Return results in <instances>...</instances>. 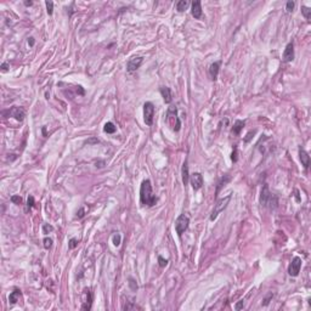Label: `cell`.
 <instances>
[{
  "label": "cell",
  "instance_id": "obj_6",
  "mask_svg": "<svg viewBox=\"0 0 311 311\" xmlns=\"http://www.w3.org/2000/svg\"><path fill=\"white\" fill-rule=\"evenodd\" d=\"M154 118V105L152 102H145L143 105V120L146 125H152Z\"/></svg>",
  "mask_w": 311,
  "mask_h": 311
},
{
  "label": "cell",
  "instance_id": "obj_7",
  "mask_svg": "<svg viewBox=\"0 0 311 311\" xmlns=\"http://www.w3.org/2000/svg\"><path fill=\"white\" fill-rule=\"evenodd\" d=\"M301 258L300 257H294L293 258V260H292V263L289 264V266H288V273L290 275V276H293V277H296L298 275H299V272H300V267H301Z\"/></svg>",
  "mask_w": 311,
  "mask_h": 311
},
{
  "label": "cell",
  "instance_id": "obj_34",
  "mask_svg": "<svg viewBox=\"0 0 311 311\" xmlns=\"http://www.w3.org/2000/svg\"><path fill=\"white\" fill-rule=\"evenodd\" d=\"M136 309H140L137 305H135V304H128V305H124L123 306V310H136Z\"/></svg>",
  "mask_w": 311,
  "mask_h": 311
},
{
  "label": "cell",
  "instance_id": "obj_36",
  "mask_svg": "<svg viewBox=\"0 0 311 311\" xmlns=\"http://www.w3.org/2000/svg\"><path fill=\"white\" fill-rule=\"evenodd\" d=\"M231 159H232V162H237V148H235V151L232 152V154H231Z\"/></svg>",
  "mask_w": 311,
  "mask_h": 311
},
{
  "label": "cell",
  "instance_id": "obj_31",
  "mask_svg": "<svg viewBox=\"0 0 311 311\" xmlns=\"http://www.w3.org/2000/svg\"><path fill=\"white\" fill-rule=\"evenodd\" d=\"M158 264H159V266H161V267H165V266L168 265V260L159 255V257H158Z\"/></svg>",
  "mask_w": 311,
  "mask_h": 311
},
{
  "label": "cell",
  "instance_id": "obj_20",
  "mask_svg": "<svg viewBox=\"0 0 311 311\" xmlns=\"http://www.w3.org/2000/svg\"><path fill=\"white\" fill-rule=\"evenodd\" d=\"M116 130H117V126L112 122H107L105 124V126H103V131L107 133V134H114Z\"/></svg>",
  "mask_w": 311,
  "mask_h": 311
},
{
  "label": "cell",
  "instance_id": "obj_25",
  "mask_svg": "<svg viewBox=\"0 0 311 311\" xmlns=\"http://www.w3.org/2000/svg\"><path fill=\"white\" fill-rule=\"evenodd\" d=\"M120 240H122V236H120V233H116V235L112 237V241H113V244L116 246V247H118L119 244H120Z\"/></svg>",
  "mask_w": 311,
  "mask_h": 311
},
{
  "label": "cell",
  "instance_id": "obj_1",
  "mask_svg": "<svg viewBox=\"0 0 311 311\" xmlns=\"http://www.w3.org/2000/svg\"><path fill=\"white\" fill-rule=\"evenodd\" d=\"M140 202L142 205L153 207L157 203V197L153 195L152 185L149 180H143L140 187Z\"/></svg>",
  "mask_w": 311,
  "mask_h": 311
},
{
  "label": "cell",
  "instance_id": "obj_24",
  "mask_svg": "<svg viewBox=\"0 0 311 311\" xmlns=\"http://www.w3.org/2000/svg\"><path fill=\"white\" fill-rule=\"evenodd\" d=\"M45 5H46V12L51 16L52 15V12H54V3L52 2H45Z\"/></svg>",
  "mask_w": 311,
  "mask_h": 311
},
{
  "label": "cell",
  "instance_id": "obj_33",
  "mask_svg": "<svg viewBox=\"0 0 311 311\" xmlns=\"http://www.w3.org/2000/svg\"><path fill=\"white\" fill-rule=\"evenodd\" d=\"M294 6H295V3H294V2H288V3H287V5H286V10H287V12H292V11H293V9H294Z\"/></svg>",
  "mask_w": 311,
  "mask_h": 311
},
{
  "label": "cell",
  "instance_id": "obj_9",
  "mask_svg": "<svg viewBox=\"0 0 311 311\" xmlns=\"http://www.w3.org/2000/svg\"><path fill=\"white\" fill-rule=\"evenodd\" d=\"M190 182L192 185V188L195 191H198L202 188L203 186V176L201 173H193L192 175H190Z\"/></svg>",
  "mask_w": 311,
  "mask_h": 311
},
{
  "label": "cell",
  "instance_id": "obj_18",
  "mask_svg": "<svg viewBox=\"0 0 311 311\" xmlns=\"http://www.w3.org/2000/svg\"><path fill=\"white\" fill-rule=\"evenodd\" d=\"M21 295H22V293H21V290L20 289H15L14 292H11L10 293V295H9V301H10V304H16L18 300H20V298H21Z\"/></svg>",
  "mask_w": 311,
  "mask_h": 311
},
{
  "label": "cell",
  "instance_id": "obj_14",
  "mask_svg": "<svg viewBox=\"0 0 311 311\" xmlns=\"http://www.w3.org/2000/svg\"><path fill=\"white\" fill-rule=\"evenodd\" d=\"M220 64H221V62H220V61H216V62H214V63H211V64L209 66V74H210L211 80H216V79H218L219 70H220Z\"/></svg>",
  "mask_w": 311,
  "mask_h": 311
},
{
  "label": "cell",
  "instance_id": "obj_29",
  "mask_svg": "<svg viewBox=\"0 0 311 311\" xmlns=\"http://www.w3.org/2000/svg\"><path fill=\"white\" fill-rule=\"evenodd\" d=\"M52 231H54V227L51 225H49V224H44L43 225V233L47 235L49 232H52Z\"/></svg>",
  "mask_w": 311,
  "mask_h": 311
},
{
  "label": "cell",
  "instance_id": "obj_11",
  "mask_svg": "<svg viewBox=\"0 0 311 311\" xmlns=\"http://www.w3.org/2000/svg\"><path fill=\"white\" fill-rule=\"evenodd\" d=\"M282 60H283V62H290V61L294 60V44L293 43H289L286 46Z\"/></svg>",
  "mask_w": 311,
  "mask_h": 311
},
{
  "label": "cell",
  "instance_id": "obj_28",
  "mask_svg": "<svg viewBox=\"0 0 311 311\" xmlns=\"http://www.w3.org/2000/svg\"><path fill=\"white\" fill-rule=\"evenodd\" d=\"M129 287H130V289H131L133 292H136V289H137V283H136V281H135L134 278H131V277H129Z\"/></svg>",
  "mask_w": 311,
  "mask_h": 311
},
{
  "label": "cell",
  "instance_id": "obj_27",
  "mask_svg": "<svg viewBox=\"0 0 311 311\" xmlns=\"http://www.w3.org/2000/svg\"><path fill=\"white\" fill-rule=\"evenodd\" d=\"M43 243H44V248H45V249H50V248L52 247V240L49 238V237H45L44 241H43Z\"/></svg>",
  "mask_w": 311,
  "mask_h": 311
},
{
  "label": "cell",
  "instance_id": "obj_26",
  "mask_svg": "<svg viewBox=\"0 0 311 311\" xmlns=\"http://www.w3.org/2000/svg\"><path fill=\"white\" fill-rule=\"evenodd\" d=\"M33 207H34V197L31 195V196L28 197V199H27V211L31 210Z\"/></svg>",
  "mask_w": 311,
  "mask_h": 311
},
{
  "label": "cell",
  "instance_id": "obj_19",
  "mask_svg": "<svg viewBox=\"0 0 311 311\" xmlns=\"http://www.w3.org/2000/svg\"><path fill=\"white\" fill-rule=\"evenodd\" d=\"M244 124H246L244 120H236V122H235V125H233V129H232L233 134H235V135H240V133H241V130L243 129Z\"/></svg>",
  "mask_w": 311,
  "mask_h": 311
},
{
  "label": "cell",
  "instance_id": "obj_8",
  "mask_svg": "<svg viewBox=\"0 0 311 311\" xmlns=\"http://www.w3.org/2000/svg\"><path fill=\"white\" fill-rule=\"evenodd\" d=\"M142 61H143V57H141V56L131 57V58L128 61V63H126V70H128L129 73L135 72L136 69H139V68H140V66H141Z\"/></svg>",
  "mask_w": 311,
  "mask_h": 311
},
{
  "label": "cell",
  "instance_id": "obj_4",
  "mask_svg": "<svg viewBox=\"0 0 311 311\" xmlns=\"http://www.w3.org/2000/svg\"><path fill=\"white\" fill-rule=\"evenodd\" d=\"M230 199H231V193L227 195L226 197L221 198V199H218V202H216V204L214 205V209H213V211H211V215H210V220H211V221H214V220L218 218V215H219L221 211H224V209H226V207H227Z\"/></svg>",
  "mask_w": 311,
  "mask_h": 311
},
{
  "label": "cell",
  "instance_id": "obj_40",
  "mask_svg": "<svg viewBox=\"0 0 311 311\" xmlns=\"http://www.w3.org/2000/svg\"><path fill=\"white\" fill-rule=\"evenodd\" d=\"M28 43H29L31 46H33V45H34V38H29V39H28Z\"/></svg>",
  "mask_w": 311,
  "mask_h": 311
},
{
  "label": "cell",
  "instance_id": "obj_17",
  "mask_svg": "<svg viewBox=\"0 0 311 311\" xmlns=\"http://www.w3.org/2000/svg\"><path fill=\"white\" fill-rule=\"evenodd\" d=\"M181 174H182V182H184V185H185V186H187V184H188V181H190V173H188L187 161H185V163L182 164Z\"/></svg>",
  "mask_w": 311,
  "mask_h": 311
},
{
  "label": "cell",
  "instance_id": "obj_30",
  "mask_svg": "<svg viewBox=\"0 0 311 311\" xmlns=\"http://www.w3.org/2000/svg\"><path fill=\"white\" fill-rule=\"evenodd\" d=\"M11 202H12V203H15V204H17V205H20V204H22V202H23V201H22V197H20V196H16V195H15V196H12V197H11Z\"/></svg>",
  "mask_w": 311,
  "mask_h": 311
},
{
  "label": "cell",
  "instance_id": "obj_39",
  "mask_svg": "<svg viewBox=\"0 0 311 311\" xmlns=\"http://www.w3.org/2000/svg\"><path fill=\"white\" fill-rule=\"evenodd\" d=\"M242 306H243V300H240V301L235 305V309H236V310H241V309H242Z\"/></svg>",
  "mask_w": 311,
  "mask_h": 311
},
{
  "label": "cell",
  "instance_id": "obj_38",
  "mask_svg": "<svg viewBox=\"0 0 311 311\" xmlns=\"http://www.w3.org/2000/svg\"><path fill=\"white\" fill-rule=\"evenodd\" d=\"M9 67H10L9 62H4V63L2 64V70H3V72H8V70H9Z\"/></svg>",
  "mask_w": 311,
  "mask_h": 311
},
{
  "label": "cell",
  "instance_id": "obj_13",
  "mask_svg": "<svg viewBox=\"0 0 311 311\" xmlns=\"http://www.w3.org/2000/svg\"><path fill=\"white\" fill-rule=\"evenodd\" d=\"M191 14L196 20H199L202 17V4H201V2H192Z\"/></svg>",
  "mask_w": 311,
  "mask_h": 311
},
{
  "label": "cell",
  "instance_id": "obj_22",
  "mask_svg": "<svg viewBox=\"0 0 311 311\" xmlns=\"http://www.w3.org/2000/svg\"><path fill=\"white\" fill-rule=\"evenodd\" d=\"M301 14L304 15V17L307 20V21H310V18H311V9L310 8H307V6H301Z\"/></svg>",
  "mask_w": 311,
  "mask_h": 311
},
{
  "label": "cell",
  "instance_id": "obj_35",
  "mask_svg": "<svg viewBox=\"0 0 311 311\" xmlns=\"http://www.w3.org/2000/svg\"><path fill=\"white\" fill-rule=\"evenodd\" d=\"M272 296H273V294H272V293H270V294H269V295H267V296L264 299V303H263V305H264V306L269 305V303H270V300L272 299Z\"/></svg>",
  "mask_w": 311,
  "mask_h": 311
},
{
  "label": "cell",
  "instance_id": "obj_2",
  "mask_svg": "<svg viewBox=\"0 0 311 311\" xmlns=\"http://www.w3.org/2000/svg\"><path fill=\"white\" fill-rule=\"evenodd\" d=\"M260 204L264 208H269V209H276L278 207V198L276 195H273L267 185H264L263 190H261V195H260Z\"/></svg>",
  "mask_w": 311,
  "mask_h": 311
},
{
  "label": "cell",
  "instance_id": "obj_37",
  "mask_svg": "<svg viewBox=\"0 0 311 311\" xmlns=\"http://www.w3.org/2000/svg\"><path fill=\"white\" fill-rule=\"evenodd\" d=\"M84 213H85V209H84V208H80V209H79V211H78V214H77V218H79V219H82V218H83V216L85 215Z\"/></svg>",
  "mask_w": 311,
  "mask_h": 311
},
{
  "label": "cell",
  "instance_id": "obj_3",
  "mask_svg": "<svg viewBox=\"0 0 311 311\" xmlns=\"http://www.w3.org/2000/svg\"><path fill=\"white\" fill-rule=\"evenodd\" d=\"M167 123L174 131H179L181 129V122L178 117V108L175 106H170L167 111Z\"/></svg>",
  "mask_w": 311,
  "mask_h": 311
},
{
  "label": "cell",
  "instance_id": "obj_12",
  "mask_svg": "<svg viewBox=\"0 0 311 311\" xmlns=\"http://www.w3.org/2000/svg\"><path fill=\"white\" fill-rule=\"evenodd\" d=\"M84 295H85V301L82 305L83 310H90L91 305H93V293L90 288H85L84 289Z\"/></svg>",
  "mask_w": 311,
  "mask_h": 311
},
{
  "label": "cell",
  "instance_id": "obj_32",
  "mask_svg": "<svg viewBox=\"0 0 311 311\" xmlns=\"http://www.w3.org/2000/svg\"><path fill=\"white\" fill-rule=\"evenodd\" d=\"M78 242H79V241H78L77 238H70V240H69V244H68V247H69L70 249H74V248L78 246Z\"/></svg>",
  "mask_w": 311,
  "mask_h": 311
},
{
  "label": "cell",
  "instance_id": "obj_10",
  "mask_svg": "<svg viewBox=\"0 0 311 311\" xmlns=\"http://www.w3.org/2000/svg\"><path fill=\"white\" fill-rule=\"evenodd\" d=\"M8 113H9L10 117H14V118H15L16 120H18V122H22V120L25 119V116H26L25 110L21 108V107H12V108H10V110L8 111Z\"/></svg>",
  "mask_w": 311,
  "mask_h": 311
},
{
  "label": "cell",
  "instance_id": "obj_21",
  "mask_svg": "<svg viewBox=\"0 0 311 311\" xmlns=\"http://www.w3.org/2000/svg\"><path fill=\"white\" fill-rule=\"evenodd\" d=\"M187 6H188V2H187V0H180V2L176 4V10H178L179 12H182V11H185V10L187 9Z\"/></svg>",
  "mask_w": 311,
  "mask_h": 311
},
{
  "label": "cell",
  "instance_id": "obj_5",
  "mask_svg": "<svg viewBox=\"0 0 311 311\" xmlns=\"http://www.w3.org/2000/svg\"><path fill=\"white\" fill-rule=\"evenodd\" d=\"M188 225H190V219H188L187 215L181 214L176 219V221H175V231H176V233L179 236H181L182 233L188 228Z\"/></svg>",
  "mask_w": 311,
  "mask_h": 311
},
{
  "label": "cell",
  "instance_id": "obj_41",
  "mask_svg": "<svg viewBox=\"0 0 311 311\" xmlns=\"http://www.w3.org/2000/svg\"><path fill=\"white\" fill-rule=\"evenodd\" d=\"M25 5H26V6H32V5H33V2H25Z\"/></svg>",
  "mask_w": 311,
  "mask_h": 311
},
{
  "label": "cell",
  "instance_id": "obj_15",
  "mask_svg": "<svg viewBox=\"0 0 311 311\" xmlns=\"http://www.w3.org/2000/svg\"><path fill=\"white\" fill-rule=\"evenodd\" d=\"M162 96H163V100L165 103H170L173 101V93H172V89L168 88V87H162L159 89Z\"/></svg>",
  "mask_w": 311,
  "mask_h": 311
},
{
  "label": "cell",
  "instance_id": "obj_16",
  "mask_svg": "<svg viewBox=\"0 0 311 311\" xmlns=\"http://www.w3.org/2000/svg\"><path fill=\"white\" fill-rule=\"evenodd\" d=\"M299 157H300V161H301V164L304 165V168L307 169L309 165H310V156L307 154V152L305 149L300 148L299 149Z\"/></svg>",
  "mask_w": 311,
  "mask_h": 311
},
{
  "label": "cell",
  "instance_id": "obj_23",
  "mask_svg": "<svg viewBox=\"0 0 311 311\" xmlns=\"http://www.w3.org/2000/svg\"><path fill=\"white\" fill-rule=\"evenodd\" d=\"M231 180V176L230 175H225V178H222L221 180H220V182H219V186H218V190H216V193H219V191H220V187L221 186H224L226 182H228Z\"/></svg>",
  "mask_w": 311,
  "mask_h": 311
}]
</instances>
